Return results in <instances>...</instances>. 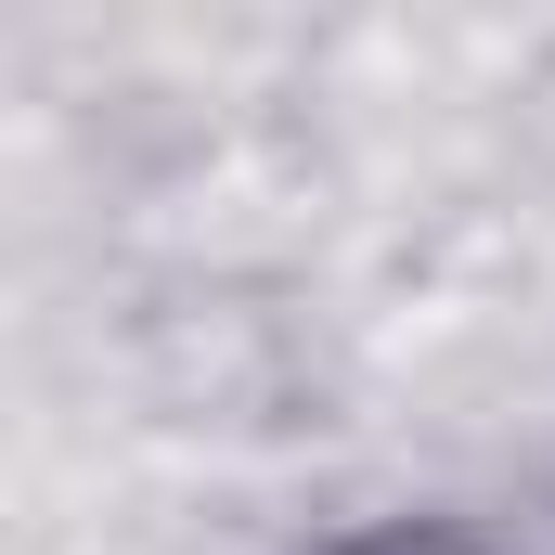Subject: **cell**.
Here are the masks:
<instances>
[{
    "instance_id": "6da1fadb",
    "label": "cell",
    "mask_w": 555,
    "mask_h": 555,
    "mask_svg": "<svg viewBox=\"0 0 555 555\" xmlns=\"http://www.w3.org/2000/svg\"><path fill=\"white\" fill-rule=\"evenodd\" d=\"M349 555H478V543H452V530H388V543H349Z\"/></svg>"
}]
</instances>
